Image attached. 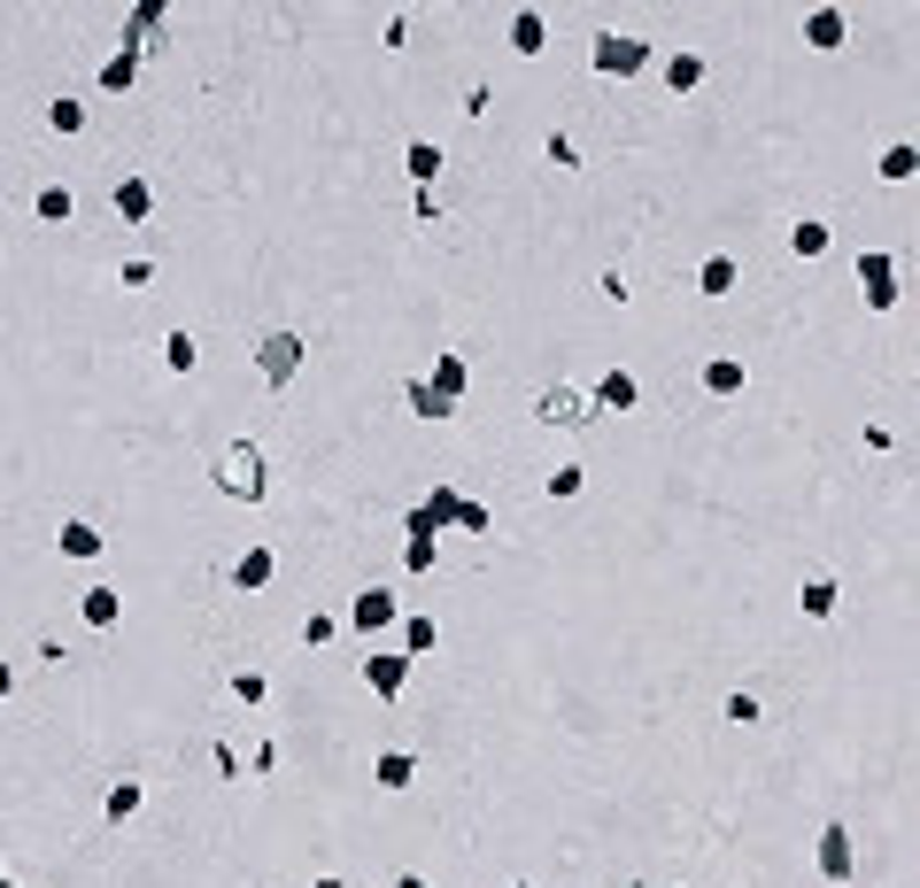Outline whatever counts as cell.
<instances>
[{"label":"cell","mask_w":920,"mask_h":888,"mask_svg":"<svg viewBox=\"0 0 920 888\" xmlns=\"http://www.w3.org/2000/svg\"><path fill=\"white\" fill-rule=\"evenodd\" d=\"M264 487H271V463H264L256 441L217 448V495H225V502H264Z\"/></svg>","instance_id":"1"},{"label":"cell","mask_w":920,"mask_h":888,"mask_svg":"<svg viewBox=\"0 0 920 888\" xmlns=\"http://www.w3.org/2000/svg\"><path fill=\"white\" fill-rule=\"evenodd\" d=\"M588 62H596V78H642V70H650V39H634V31H596V39H588Z\"/></svg>","instance_id":"2"},{"label":"cell","mask_w":920,"mask_h":888,"mask_svg":"<svg viewBox=\"0 0 920 888\" xmlns=\"http://www.w3.org/2000/svg\"><path fill=\"white\" fill-rule=\"evenodd\" d=\"M534 418L550 426V433H581V426H596V402H588V387H542L534 395Z\"/></svg>","instance_id":"3"},{"label":"cell","mask_w":920,"mask_h":888,"mask_svg":"<svg viewBox=\"0 0 920 888\" xmlns=\"http://www.w3.org/2000/svg\"><path fill=\"white\" fill-rule=\"evenodd\" d=\"M303 363H309L303 332H264V340H256V379H264V387H295Z\"/></svg>","instance_id":"4"},{"label":"cell","mask_w":920,"mask_h":888,"mask_svg":"<svg viewBox=\"0 0 920 888\" xmlns=\"http://www.w3.org/2000/svg\"><path fill=\"white\" fill-rule=\"evenodd\" d=\"M125 47H132V54H162V47H170V8H162V0H132V8H125Z\"/></svg>","instance_id":"5"},{"label":"cell","mask_w":920,"mask_h":888,"mask_svg":"<svg viewBox=\"0 0 920 888\" xmlns=\"http://www.w3.org/2000/svg\"><path fill=\"white\" fill-rule=\"evenodd\" d=\"M395 618H403V602H395V588H379V580L348 602V626H356L364 641H372V633H395Z\"/></svg>","instance_id":"6"},{"label":"cell","mask_w":920,"mask_h":888,"mask_svg":"<svg viewBox=\"0 0 920 888\" xmlns=\"http://www.w3.org/2000/svg\"><path fill=\"white\" fill-rule=\"evenodd\" d=\"M859 295H867V309L882 317V309H898V256H859Z\"/></svg>","instance_id":"7"},{"label":"cell","mask_w":920,"mask_h":888,"mask_svg":"<svg viewBox=\"0 0 920 888\" xmlns=\"http://www.w3.org/2000/svg\"><path fill=\"white\" fill-rule=\"evenodd\" d=\"M364 688H372L379 704H395V696L410 688V657H403V649H372V657H364Z\"/></svg>","instance_id":"8"},{"label":"cell","mask_w":920,"mask_h":888,"mask_svg":"<svg viewBox=\"0 0 920 888\" xmlns=\"http://www.w3.org/2000/svg\"><path fill=\"white\" fill-rule=\"evenodd\" d=\"M588 402H596V418H604V410H619V418H626V410L642 402V379H634L626 363H612V371H604V379L588 387Z\"/></svg>","instance_id":"9"},{"label":"cell","mask_w":920,"mask_h":888,"mask_svg":"<svg viewBox=\"0 0 920 888\" xmlns=\"http://www.w3.org/2000/svg\"><path fill=\"white\" fill-rule=\"evenodd\" d=\"M812 858H820V874H828V881H851V866H859V850H851V827H843V819H835V827H820Z\"/></svg>","instance_id":"10"},{"label":"cell","mask_w":920,"mask_h":888,"mask_svg":"<svg viewBox=\"0 0 920 888\" xmlns=\"http://www.w3.org/2000/svg\"><path fill=\"white\" fill-rule=\"evenodd\" d=\"M55 541H62V557H70V565H93V557L109 549V533H101L93 518H62V526H55Z\"/></svg>","instance_id":"11"},{"label":"cell","mask_w":920,"mask_h":888,"mask_svg":"<svg viewBox=\"0 0 920 888\" xmlns=\"http://www.w3.org/2000/svg\"><path fill=\"white\" fill-rule=\"evenodd\" d=\"M78 618H86L93 633H109V626L125 618V595H117L109 580H101V588H86V595H78Z\"/></svg>","instance_id":"12"},{"label":"cell","mask_w":920,"mask_h":888,"mask_svg":"<svg viewBox=\"0 0 920 888\" xmlns=\"http://www.w3.org/2000/svg\"><path fill=\"white\" fill-rule=\"evenodd\" d=\"M426 387H434L442 402H464V387H472V363H464L457 348H449V356H434V371H426Z\"/></svg>","instance_id":"13"},{"label":"cell","mask_w":920,"mask_h":888,"mask_svg":"<svg viewBox=\"0 0 920 888\" xmlns=\"http://www.w3.org/2000/svg\"><path fill=\"white\" fill-rule=\"evenodd\" d=\"M542 47H550V16H542V8H518V16H511V54L534 62Z\"/></svg>","instance_id":"14"},{"label":"cell","mask_w":920,"mask_h":888,"mask_svg":"<svg viewBox=\"0 0 920 888\" xmlns=\"http://www.w3.org/2000/svg\"><path fill=\"white\" fill-rule=\"evenodd\" d=\"M109 201H117V217H125V225H148V217H155V186H148V178H117V193H109Z\"/></svg>","instance_id":"15"},{"label":"cell","mask_w":920,"mask_h":888,"mask_svg":"<svg viewBox=\"0 0 920 888\" xmlns=\"http://www.w3.org/2000/svg\"><path fill=\"white\" fill-rule=\"evenodd\" d=\"M843 31H851V16H843V8H812V16H804V39H812L820 54H835V47H843Z\"/></svg>","instance_id":"16"},{"label":"cell","mask_w":920,"mask_h":888,"mask_svg":"<svg viewBox=\"0 0 920 888\" xmlns=\"http://www.w3.org/2000/svg\"><path fill=\"white\" fill-rule=\"evenodd\" d=\"M140 804H148V788H140V780H117V788L101 796V819H109V827H132Z\"/></svg>","instance_id":"17"},{"label":"cell","mask_w":920,"mask_h":888,"mask_svg":"<svg viewBox=\"0 0 920 888\" xmlns=\"http://www.w3.org/2000/svg\"><path fill=\"white\" fill-rule=\"evenodd\" d=\"M735 279H743V263H735V256H704V263H696V287H704L712 301L735 295Z\"/></svg>","instance_id":"18"},{"label":"cell","mask_w":920,"mask_h":888,"mask_svg":"<svg viewBox=\"0 0 920 888\" xmlns=\"http://www.w3.org/2000/svg\"><path fill=\"white\" fill-rule=\"evenodd\" d=\"M47 132H55V140H78V132H86V101H78V93H55V101H47Z\"/></svg>","instance_id":"19"},{"label":"cell","mask_w":920,"mask_h":888,"mask_svg":"<svg viewBox=\"0 0 920 888\" xmlns=\"http://www.w3.org/2000/svg\"><path fill=\"white\" fill-rule=\"evenodd\" d=\"M789 256H797V263H820V256H828V225H820V217H797V225H789Z\"/></svg>","instance_id":"20"},{"label":"cell","mask_w":920,"mask_h":888,"mask_svg":"<svg viewBox=\"0 0 920 888\" xmlns=\"http://www.w3.org/2000/svg\"><path fill=\"white\" fill-rule=\"evenodd\" d=\"M743 387H751L743 356H712V363H704V395H743Z\"/></svg>","instance_id":"21"},{"label":"cell","mask_w":920,"mask_h":888,"mask_svg":"<svg viewBox=\"0 0 920 888\" xmlns=\"http://www.w3.org/2000/svg\"><path fill=\"white\" fill-rule=\"evenodd\" d=\"M395 633H403V641H395V649H403V657H426V649H434V641H442V626H434V618H426V610H410V618H395Z\"/></svg>","instance_id":"22"},{"label":"cell","mask_w":920,"mask_h":888,"mask_svg":"<svg viewBox=\"0 0 920 888\" xmlns=\"http://www.w3.org/2000/svg\"><path fill=\"white\" fill-rule=\"evenodd\" d=\"M372 780H379V788H395V796H403V788H410V780H418V757H410V749H379V765H372Z\"/></svg>","instance_id":"23"},{"label":"cell","mask_w":920,"mask_h":888,"mask_svg":"<svg viewBox=\"0 0 920 888\" xmlns=\"http://www.w3.org/2000/svg\"><path fill=\"white\" fill-rule=\"evenodd\" d=\"M271 572H279V557H271V549H248V557L233 565V588L256 595V588H271Z\"/></svg>","instance_id":"24"},{"label":"cell","mask_w":920,"mask_h":888,"mask_svg":"<svg viewBox=\"0 0 920 888\" xmlns=\"http://www.w3.org/2000/svg\"><path fill=\"white\" fill-rule=\"evenodd\" d=\"M132 86H140V54H132V47H117V54L101 62V93H132Z\"/></svg>","instance_id":"25"},{"label":"cell","mask_w":920,"mask_h":888,"mask_svg":"<svg viewBox=\"0 0 920 888\" xmlns=\"http://www.w3.org/2000/svg\"><path fill=\"white\" fill-rule=\"evenodd\" d=\"M70 209H78L70 186H39V193H31V217H39V225H70Z\"/></svg>","instance_id":"26"},{"label":"cell","mask_w":920,"mask_h":888,"mask_svg":"<svg viewBox=\"0 0 920 888\" xmlns=\"http://www.w3.org/2000/svg\"><path fill=\"white\" fill-rule=\"evenodd\" d=\"M835 602H843V588H835L828 572H812V580H804V618H835Z\"/></svg>","instance_id":"27"},{"label":"cell","mask_w":920,"mask_h":888,"mask_svg":"<svg viewBox=\"0 0 920 888\" xmlns=\"http://www.w3.org/2000/svg\"><path fill=\"white\" fill-rule=\"evenodd\" d=\"M665 86L673 93H696L704 86V54H665Z\"/></svg>","instance_id":"28"},{"label":"cell","mask_w":920,"mask_h":888,"mask_svg":"<svg viewBox=\"0 0 920 888\" xmlns=\"http://www.w3.org/2000/svg\"><path fill=\"white\" fill-rule=\"evenodd\" d=\"M403 395H410V410H418V418H434V426H442V418H457V410H464V402H442V395H434L426 379H410Z\"/></svg>","instance_id":"29"},{"label":"cell","mask_w":920,"mask_h":888,"mask_svg":"<svg viewBox=\"0 0 920 888\" xmlns=\"http://www.w3.org/2000/svg\"><path fill=\"white\" fill-rule=\"evenodd\" d=\"M882 178H890V186H906V178H920V148H913V140L882 148Z\"/></svg>","instance_id":"30"},{"label":"cell","mask_w":920,"mask_h":888,"mask_svg":"<svg viewBox=\"0 0 920 888\" xmlns=\"http://www.w3.org/2000/svg\"><path fill=\"white\" fill-rule=\"evenodd\" d=\"M403 162H410V178H418V186H434V178H442V148H434V140H410V148H403Z\"/></svg>","instance_id":"31"},{"label":"cell","mask_w":920,"mask_h":888,"mask_svg":"<svg viewBox=\"0 0 920 888\" xmlns=\"http://www.w3.org/2000/svg\"><path fill=\"white\" fill-rule=\"evenodd\" d=\"M720 711H728V727H759V719H766V704H759L751 688H735V696H728Z\"/></svg>","instance_id":"32"},{"label":"cell","mask_w":920,"mask_h":888,"mask_svg":"<svg viewBox=\"0 0 920 888\" xmlns=\"http://www.w3.org/2000/svg\"><path fill=\"white\" fill-rule=\"evenodd\" d=\"M162 363H170V371H194V363H201L194 332H170V340H162Z\"/></svg>","instance_id":"33"},{"label":"cell","mask_w":920,"mask_h":888,"mask_svg":"<svg viewBox=\"0 0 920 888\" xmlns=\"http://www.w3.org/2000/svg\"><path fill=\"white\" fill-rule=\"evenodd\" d=\"M457 526H464V533H495V510L472 502V495H457Z\"/></svg>","instance_id":"34"},{"label":"cell","mask_w":920,"mask_h":888,"mask_svg":"<svg viewBox=\"0 0 920 888\" xmlns=\"http://www.w3.org/2000/svg\"><path fill=\"white\" fill-rule=\"evenodd\" d=\"M264 696H271L264 672H233V704H264Z\"/></svg>","instance_id":"35"},{"label":"cell","mask_w":920,"mask_h":888,"mask_svg":"<svg viewBox=\"0 0 920 888\" xmlns=\"http://www.w3.org/2000/svg\"><path fill=\"white\" fill-rule=\"evenodd\" d=\"M550 495L573 502V495H581V463H557V471H550Z\"/></svg>","instance_id":"36"},{"label":"cell","mask_w":920,"mask_h":888,"mask_svg":"<svg viewBox=\"0 0 920 888\" xmlns=\"http://www.w3.org/2000/svg\"><path fill=\"white\" fill-rule=\"evenodd\" d=\"M403 572L426 580V572H434V541H410V549H403Z\"/></svg>","instance_id":"37"},{"label":"cell","mask_w":920,"mask_h":888,"mask_svg":"<svg viewBox=\"0 0 920 888\" xmlns=\"http://www.w3.org/2000/svg\"><path fill=\"white\" fill-rule=\"evenodd\" d=\"M333 633H340V618H325V610H317V618H303V641H309V649H325Z\"/></svg>","instance_id":"38"},{"label":"cell","mask_w":920,"mask_h":888,"mask_svg":"<svg viewBox=\"0 0 920 888\" xmlns=\"http://www.w3.org/2000/svg\"><path fill=\"white\" fill-rule=\"evenodd\" d=\"M550 162H557V170H581V148H573L565 132H550Z\"/></svg>","instance_id":"39"},{"label":"cell","mask_w":920,"mask_h":888,"mask_svg":"<svg viewBox=\"0 0 920 888\" xmlns=\"http://www.w3.org/2000/svg\"><path fill=\"white\" fill-rule=\"evenodd\" d=\"M8 696H16V665L0 657V704H8Z\"/></svg>","instance_id":"40"},{"label":"cell","mask_w":920,"mask_h":888,"mask_svg":"<svg viewBox=\"0 0 920 888\" xmlns=\"http://www.w3.org/2000/svg\"><path fill=\"white\" fill-rule=\"evenodd\" d=\"M395 888H426V881H418V874H395Z\"/></svg>","instance_id":"41"},{"label":"cell","mask_w":920,"mask_h":888,"mask_svg":"<svg viewBox=\"0 0 920 888\" xmlns=\"http://www.w3.org/2000/svg\"><path fill=\"white\" fill-rule=\"evenodd\" d=\"M309 888H348V881H309Z\"/></svg>","instance_id":"42"},{"label":"cell","mask_w":920,"mask_h":888,"mask_svg":"<svg viewBox=\"0 0 920 888\" xmlns=\"http://www.w3.org/2000/svg\"><path fill=\"white\" fill-rule=\"evenodd\" d=\"M0 888H16V881H8V874H0Z\"/></svg>","instance_id":"43"},{"label":"cell","mask_w":920,"mask_h":888,"mask_svg":"<svg viewBox=\"0 0 920 888\" xmlns=\"http://www.w3.org/2000/svg\"><path fill=\"white\" fill-rule=\"evenodd\" d=\"M511 888H534V881H511Z\"/></svg>","instance_id":"44"}]
</instances>
